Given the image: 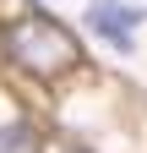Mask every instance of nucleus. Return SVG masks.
<instances>
[{"label": "nucleus", "instance_id": "f257e3e1", "mask_svg": "<svg viewBox=\"0 0 147 153\" xmlns=\"http://www.w3.org/2000/svg\"><path fill=\"white\" fill-rule=\"evenodd\" d=\"M6 55H11L27 76H44V82L65 76L71 66L82 60L76 33H71L65 22H54V16H44V11H33V16H22V22L6 27Z\"/></svg>", "mask_w": 147, "mask_h": 153}, {"label": "nucleus", "instance_id": "f03ea898", "mask_svg": "<svg viewBox=\"0 0 147 153\" xmlns=\"http://www.w3.org/2000/svg\"><path fill=\"white\" fill-rule=\"evenodd\" d=\"M142 16H147V11H142V6H125V0H93L82 22L93 27L98 38H109L120 55H131V49H136V38H131V33L142 27Z\"/></svg>", "mask_w": 147, "mask_h": 153}, {"label": "nucleus", "instance_id": "7ed1b4c3", "mask_svg": "<svg viewBox=\"0 0 147 153\" xmlns=\"http://www.w3.org/2000/svg\"><path fill=\"white\" fill-rule=\"evenodd\" d=\"M0 153H33V131H27L22 120L0 126Z\"/></svg>", "mask_w": 147, "mask_h": 153}]
</instances>
